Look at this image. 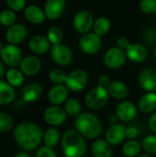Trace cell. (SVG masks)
Instances as JSON below:
<instances>
[{
	"instance_id": "1",
	"label": "cell",
	"mask_w": 156,
	"mask_h": 157,
	"mask_svg": "<svg viewBox=\"0 0 156 157\" xmlns=\"http://www.w3.org/2000/svg\"><path fill=\"white\" fill-rule=\"evenodd\" d=\"M42 138L41 129L33 122H22L14 130V139L25 152L35 150L42 142Z\"/></svg>"
},
{
	"instance_id": "2",
	"label": "cell",
	"mask_w": 156,
	"mask_h": 157,
	"mask_svg": "<svg viewBox=\"0 0 156 157\" xmlns=\"http://www.w3.org/2000/svg\"><path fill=\"white\" fill-rule=\"evenodd\" d=\"M62 148L65 157H83L86 152L84 136L76 130H68L62 136Z\"/></svg>"
},
{
	"instance_id": "3",
	"label": "cell",
	"mask_w": 156,
	"mask_h": 157,
	"mask_svg": "<svg viewBox=\"0 0 156 157\" xmlns=\"http://www.w3.org/2000/svg\"><path fill=\"white\" fill-rule=\"evenodd\" d=\"M74 127L81 135L90 140L97 139L102 132L99 119L89 112L80 113L74 121Z\"/></svg>"
},
{
	"instance_id": "4",
	"label": "cell",
	"mask_w": 156,
	"mask_h": 157,
	"mask_svg": "<svg viewBox=\"0 0 156 157\" xmlns=\"http://www.w3.org/2000/svg\"><path fill=\"white\" fill-rule=\"evenodd\" d=\"M109 98V94L107 88L96 86L89 90L85 97V103L86 107L92 110H98L104 108Z\"/></svg>"
},
{
	"instance_id": "5",
	"label": "cell",
	"mask_w": 156,
	"mask_h": 157,
	"mask_svg": "<svg viewBox=\"0 0 156 157\" xmlns=\"http://www.w3.org/2000/svg\"><path fill=\"white\" fill-rule=\"evenodd\" d=\"M87 83L88 75L86 72L82 69H76L67 75L64 84L68 90L73 92H80L86 86Z\"/></svg>"
},
{
	"instance_id": "6",
	"label": "cell",
	"mask_w": 156,
	"mask_h": 157,
	"mask_svg": "<svg viewBox=\"0 0 156 157\" xmlns=\"http://www.w3.org/2000/svg\"><path fill=\"white\" fill-rule=\"evenodd\" d=\"M0 56L2 59V62L11 67L15 68L16 66L19 65L22 59V52L17 45H13V44H7L3 46L1 52H0Z\"/></svg>"
},
{
	"instance_id": "7",
	"label": "cell",
	"mask_w": 156,
	"mask_h": 157,
	"mask_svg": "<svg viewBox=\"0 0 156 157\" xmlns=\"http://www.w3.org/2000/svg\"><path fill=\"white\" fill-rule=\"evenodd\" d=\"M102 46L101 37L95 32H88L84 34L79 40V47L81 51L89 55H93L99 52Z\"/></svg>"
},
{
	"instance_id": "8",
	"label": "cell",
	"mask_w": 156,
	"mask_h": 157,
	"mask_svg": "<svg viewBox=\"0 0 156 157\" xmlns=\"http://www.w3.org/2000/svg\"><path fill=\"white\" fill-rule=\"evenodd\" d=\"M126 58L125 51L119 47H111L105 52L103 62L105 65L110 69H119L124 65Z\"/></svg>"
},
{
	"instance_id": "9",
	"label": "cell",
	"mask_w": 156,
	"mask_h": 157,
	"mask_svg": "<svg viewBox=\"0 0 156 157\" xmlns=\"http://www.w3.org/2000/svg\"><path fill=\"white\" fill-rule=\"evenodd\" d=\"M94 17L93 15L87 10H80L77 12L74 17L73 25L74 29L81 34H86L90 32V29L94 26Z\"/></svg>"
},
{
	"instance_id": "10",
	"label": "cell",
	"mask_w": 156,
	"mask_h": 157,
	"mask_svg": "<svg viewBox=\"0 0 156 157\" xmlns=\"http://www.w3.org/2000/svg\"><path fill=\"white\" fill-rule=\"evenodd\" d=\"M51 57L52 61L62 66H65L71 63L74 58L72 50L63 43L52 45L51 49Z\"/></svg>"
},
{
	"instance_id": "11",
	"label": "cell",
	"mask_w": 156,
	"mask_h": 157,
	"mask_svg": "<svg viewBox=\"0 0 156 157\" xmlns=\"http://www.w3.org/2000/svg\"><path fill=\"white\" fill-rule=\"evenodd\" d=\"M66 112L64 109L59 106H51L47 108L43 113L45 122L51 126H60L66 121Z\"/></svg>"
},
{
	"instance_id": "12",
	"label": "cell",
	"mask_w": 156,
	"mask_h": 157,
	"mask_svg": "<svg viewBox=\"0 0 156 157\" xmlns=\"http://www.w3.org/2000/svg\"><path fill=\"white\" fill-rule=\"evenodd\" d=\"M28 36V29L23 24H14L6 32V39L9 44L18 45L22 43Z\"/></svg>"
},
{
	"instance_id": "13",
	"label": "cell",
	"mask_w": 156,
	"mask_h": 157,
	"mask_svg": "<svg viewBox=\"0 0 156 157\" xmlns=\"http://www.w3.org/2000/svg\"><path fill=\"white\" fill-rule=\"evenodd\" d=\"M65 0H46L44 6L45 16L50 20L58 19L65 10Z\"/></svg>"
},
{
	"instance_id": "14",
	"label": "cell",
	"mask_w": 156,
	"mask_h": 157,
	"mask_svg": "<svg viewBox=\"0 0 156 157\" xmlns=\"http://www.w3.org/2000/svg\"><path fill=\"white\" fill-rule=\"evenodd\" d=\"M140 86L147 92H154L156 90V70L147 68L143 70L138 77Z\"/></svg>"
},
{
	"instance_id": "15",
	"label": "cell",
	"mask_w": 156,
	"mask_h": 157,
	"mask_svg": "<svg viewBox=\"0 0 156 157\" xmlns=\"http://www.w3.org/2000/svg\"><path fill=\"white\" fill-rule=\"evenodd\" d=\"M116 115L119 120L129 122L135 119L137 115L136 106L131 101H122L116 108Z\"/></svg>"
},
{
	"instance_id": "16",
	"label": "cell",
	"mask_w": 156,
	"mask_h": 157,
	"mask_svg": "<svg viewBox=\"0 0 156 157\" xmlns=\"http://www.w3.org/2000/svg\"><path fill=\"white\" fill-rule=\"evenodd\" d=\"M127 58L132 63H143L148 56V51L146 47L140 43H131L125 51Z\"/></svg>"
},
{
	"instance_id": "17",
	"label": "cell",
	"mask_w": 156,
	"mask_h": 157,
	"mask_svg": "<svg viewBox=\"0 0 156 157\" xmlns=\"http://www.w3.org/2000/svg\"><path fill=\"white\" fill-rule=\"evenodd\" d=\"M126 127L122 124L116 123L111 125L106 132V141L111 145H118L126 138Z\"/></svg>"
},
{
	"instance_id": "18",
	"label": "cell",
	"mask_w": 156,
	"mask_h": 157,
	"mask_svg": "<svg viewBox=\"0 0 156 157\" xmlns=\"http://www.w3.org/2000/svg\"><path fill=\"white\" fill-rule=\"evenodd\" d=\"M19 68L20 71L26 75H35L41 68V62L36 56H28L21 61Z\"/></svg>"
},
{
	"instance_id": "19",
	"label": "cell",
	"mask_w": 156,
	"mask_h": 157,
	"mask_svg": "<svg viewBox=\"0 0 156 157\" xmlns=\"http://www.w3.org/2000/svg\"><path fill=\"white\" fill-rule=\"evenodd\" d=\"M43 88L39 83H30L22 90V99L26 103H33L42 97Z\"/></svg>"
},
{
	"instance_id": "20",
	"label": "cell",
	"mask_w": 156,
	"mask_h": 157,
	"mask_svg": "<svg viewBox=\"0 0 156 157\" xmlns=\"http://www.w3.org/2000/svg\"><path fill=\"white\" fill-rule=\"evenodd\" d=\"M67 98L68 88L63 85H55L50 89L48 93V99L54 106L64 103L67 100Z\"/></svg>"
},
{
	"instance_id": "21",
	"label": "cell",
	"mask_w": 156,
	"mask_h": 157,
	"mask_svg": "<svg viewBox=\"0 0 156 157\" xmlns=\"http://www.w3.org/2000/svg\"><path fill=\"white\" fill-rule=\"evenodd\" d=\"M29 47L33 53L44 54L51 49V42L47 37L42 35H36L30 39Z\"/></svg>"
},
{
	"instance_id": "22",
	"label": "cell",
	"mask_w": 156,
	"mask_h": 157,
	"mask_svg": "<svg viewBox=\"0 0 156 157\" xmlns=\"http://www.w3.org/2000/svg\"><path fill=\"white\" fill-rule=\"evenodd\" d=\"M111 146L106 140L97 139L91 145V153L94 157H111L113 154Z\"/></svg>"
},
{
	"instance_id": "23",
	"label": "cell",
	"mask_w": 156,
	"mask_h": 157,
	"mask_svg": "<svg viewBox=\"0 0 156 157\" xmlns=\"http://www.w3.org/2000/svg\"><path fill=\"white\" fill-rule=\"evenodd\" d=\"M24 17L29 22L32 24H41L44 22L46 17L44 9H41L40 6L35 5L29 6L25 8Z\"/></svg>"
},
{
	"instance_id": "24",
	"label": "cell",
	"mask_w": 156,
	"mask_h": 157,
	"mask_svg": "<svg viewBox=\"0 0 156 157\" xmlns=\"http://www.w3.org/2000/svg\"><path fill=\"white\" fill-rule=\"evenodd\" d=\"M139 109L144 113H152L156 109V93L155 92H147L140 98L138 102Z\"/></svg>"
},
{
	"instance_id": "25",
	"label": "cell",
	"mask_w": 156,
	"mask_h": 157,
	"mask_svg": "<svg viewBox=\"0 0 156 157\" xmlns=\"http://www.w3.org/2000/svg\"><path fill=\"white\" fill-rule=\"evenodd\" d=\"M107 89L109 96H111L115 99H124L129 94V88L126 84L119 80L111 81Z\"/></svg>"
},
{
	"instance_id": "26",
	"label": "cell",
	"mask_w": 156,
	"mask_h": 157,
	"mask_svg": "<svg viewBox=\"0 0 156 157\" xmlns=\"http://www.w3.org/2000/svg\"><path fill=\"white\" fill-rule=\"evenodd\" d=\"M16 98V91L7 82L0 81V105H8Z\"/></svg>"
},
{
	"instance_id": "27",
	"label": "cell",
	"mask_w": 156,
	"mask_h": 157,
	"mask_svg": "<svg viewBox=\"0 0 156 157\" xmlns=\"http://www.w3.org/2000/svg\"><path fill=\"white\" fill-rule=\"evenodd\" d=\"M42 141L44 144L48 147L53 148L56 146L60 141V132L56 128H48L44 133H43V138Z\"/></svg>"
},
{
	"instance_id": "28",
	"label": "cell",
	"mask_w": 156,
	"mask_h": 157,
	"mask_svg": "<svg viewBox=\"0 0 156 157\" xmlns=\"http://www.w3.org/2000/svg\"><path fill=\"white\" fill-rule=\"evenodd\" d=\"M6 77L7 83L13 87H18L24 82V74L16 68H10L6 73Z\"/></svg>"
},
{
	"instance_id": "29",
	"label": "cell",
	"mask_w": 156,
	"mask_h": 157,
	"mask_svg": "<svg viewBox=\"0 0 156 157\" xmlns=\"http://www.w3.org/2000/svg\"><path fill=\"white\" fill-rule=\"evenodd\" d=\"M110 27H111L110 20L106 17H100L95 20L93 30L97 35L101 37V36L106 35L109 31Z\"/></svg>"
},
{
	"instance_id": "30",
	"label": "cell",
	"mask_w": 156,
	"mask_h": 157,
	"mask_svg": "<svg viewBox=\"0 0 156 157\" xmlns=\"http://www.w3.org/2000/svg\"><path fill=\"white\" fill-rule=\"evenodd\" d=\"M142 149V144L136 140H129L122 146V154L126 157L137 156Z\"/></svg>"
},
{
	"instance_id": "31",
	"label": "cell",
	"mask_w": 156,
	"mask_h": 157,
	"mask_svg": "<svg viewBox=\"0 0 156 157\" xmlns=\"http://www.w3.org/2000/svg\"><path fill=\"white\" fill-rule=\"evenodd\" d=\"M64 110L70 117H77L81 113V103L75 98H69L64 103Z\"/></svg>"
},
{
	"instance_id": "32",
	"label": "cell",
	"mask_w": 156,
	"mask_h": 157,
	"mask_svg": "<svg viewBox=\"0 0 156 157\" xmlns=\"http://www.w3.org/2000/svg\"><path fill=\"white\" fill-rule=\"evenodd\" d=\"M142 147L149 155H156V135L151 134L144 137L142 142Z\"/></svg>"
},
{
	"instance_id": "33",
	"label": "cell",
	"mask_w": 156,
	"mask_h": 157,
	"mask_svg": "<svg viewBox=\"0 0 156 157\" xmlns=\"http://www.w3.org/2000/svg\"><path fill=\"white\" fill-rule=\"evenodd\" d=\"M17 20V16L15 12L11 9L3 10L0 13V24L6 27H11L15 24Z\"/></svg>"
},
{
	"instance_id": "34",
	"label": "cell",
	"mask_w": 156,
	"mask_h": 157,
	"mask_svg": "<svg viewBox=\"0 0 156 157\" xmlns=\"http://www.w3.org/2000/svg\"><path fill=\"white\" fill-rule=\"evenodd\" d=\"M47 38L50 40L51 44L56 45L62 43L63 38V33L62 29L58 27H51L47 33Z\"/></svg>"
},
{
	"instance_id": "35",
	"label": "cell",
	"mask_w": 156,
	"mask_h": 157,
	"mask_svg": "<svg viewBox=\"0 0 156 157\" xmlns=\"http://www.w3.org/2000/svg\"><path fill=\"white\" fill-rule=\"evenodd\" d=\"M67 75L62 69H53L49 73V79L54 85H63L66 81Z\"/></svg>"
},
{
	"instance_id": "36",
	"label": "cell",
	"mask_w": 156,
	"mask_h": 157,
	"mask_svg": "<svg viewBox=\"0 0 156 157\" xmlns=\"http://www.w3.org/2000/svg\"><path fill=\"white\" fill-rule=\"evenodd\" d=\"M13 119L6 113L0 112V133L10 131L13 127Z\"/></svg>"
},
{
	"instance_id": "37",
	"label": "cell",
	"mask_w": 156,
	"mask_h": 157,
	"mask_svg": "<svg viewBox=\"0 0 156 157\" xmlns=\"http://www.w3.org/2000/svg\"><path fill=\"white\" fill-rule=\"evenodd\" d=\"M139 6L145 14L152 15L156 13V0H141Z\"/></svg>"
},
{
	"instance_id": "38",
	"label": "cell",
	"mask_w": 156,
	"mask_h": 157,
	"mask_svg": "<svg viewBox=\"0 0 156 157\" xmlns=\"http://www.w3.org/2000/svg\"><path fill=\"white\" fill-rule=\"evenodd\" d=\"M6 5L14 12L21 11L26 6V0H6Z\"/></svg>"
},
{
	"instance_id": "39",
	"label": "cell",
	"mask_w": 156,
	"mask_h": 157,
	"mask_svg": "<svg viewBox=\"0 0 156 157\" xmlns=\"http://www.w3.org/2000/svg\"><path fill=\"white\" fill-rule=\"evenodd\" d=\"M35 157H57L54 150L46 145L38 149Z\"/></svg>"
},
{
	"instance_id": "40",
	"label": "cell",
	"mask_w": 156,
	"mask_h": 157,
	"mask_svg": "<svg viewBox=\"0 0 156 157\" xmlns=\"http://www.w3.org/2000/svg\"><path fill=\"white\" fill-rule=\"evenodd\" d=\"M144 40L146 42L153 44L156 41V28L149 27L144 33Z\"/></svg>"
},
{
	"instance_id": "41",
	"label": "cell",
	"mask_w": 156,
	"mask_h": 157,
	"mask_svg": "<svg viewBox=\"0 0 156 157\" xmlns=\"http://www.w3.org/2000/svg\"><path fill=\"white\" fill-rule=\"evenodd\" d=\"M138 134H139L138 130L133 126H130V127H128L126 129L125 135H126V138L129 139V140H134L138 136Z\"/></svg>"
},
{
	"instance_id": "42",
	"label": "cell",
	"mask_w": 156,
	"mask_h": 157,
	"mask_svg": "<svg viewBox=\"0 0 156 157\" xmlns=\"http://www.w3.org/2000/svg\"><path fill=\"white\" fill-rule=\"evenodd\" d=\"M110 83H111L110 77L108 75H103L98 78V86L108 88V86H109Z\"/></svg>"
},
{
	"instance_id": "43",
	"label": "cell",
	"mask_w": 156,
	"mask_h": 157,
	"mask_svg": "<svg viewBox=\"0 0 156 157\" xmlns=\"http://www.w3.org/2000/svg\"><path fill=\"white\" fill-rule=\"evenodd\" d=\"M130 41L126 37H120L117 40V45L119 48H120L123 51H126L127 48L130 46Z\"/></svg>"
},
{
	"instance_id": "44",
	"label": "cell",
	"mask_w": 156,
	"mask_h": 157,
	"mask_svg": "<svg viewBox=\"0 0 156 157\" xmlns=\"http://www.w3.org/2000/svg\"><path fill=\"white\" fill-rule=\"evenodd\" d=\"M149 128L150 130L156 135V111L153 113L149 119Z\"/></svg>"
},
{
	"instance_id": "45",
	"label": "cell",
	"mask_w": 156,
	"mask_h": 157,
	"mask_svg": "<svg viewBox=\"0 0 156 157\" xmlns=\"http://www.w3.org/2000/svg\"><path fill=\"white\" fill-rule=\"evenodd\" d=\"M14 157H30L29 155V154L27 153V152H18V153H17Z\"/></svg>"
},
{
	"instance_id": "46",
	"label": "cell",
	"mask_w": 156,
	"mask_h": 157,
	"mask_svg": "<svg viewBox=\"0 0 156 157\" xmlns=\"http://www.w3.org/2000/svg\"><path fill=\"white\" fill-rule=\"evenodd\" d=\"M5 75V66H4V63L0 61V77H2Z\"/></svg>"
},
{
	"instance_id": "47",
	"label": "cell",
	"mask_w": 156,
	"mask_h": 157,
	"mask_svg": "<svg viewBox=\"0 0 156 157\" xmlns=\"http://www.w3.org/2000/svg\"><path fill=\"white\" fill-rule=\"evenodd\" d=\"M138 157H152V156H151V155H149V154H143V155H139Z\"/></svg>"
},
{
	"instance_id": "48",
	"label": "cell",
	"mask_w": 156,
	"mask_h": 157,
	"mask_svg": "<svg viewBox=\"0 0 156 157\" xmlns=\"http://www.w3.org/2000/svg\"><path fill=\"white\" fill-rule=\"evenodd\" d=\"M2 48H3V45H2V43H1V41H0V52H1V50H2Z\"/></svg>"
},
{
	"instance_id": "49",
	"label": "cell",
	"mask_w": 156,
	"mask_h": 157,
	"mask_svg": "<svg viewBox=\"0 0 156 157\" xmlns=\"http://www.w3.org/2000/svg\"><path fill=\"white\" fill-rule=\"evenodd\" d=\"M154 57H155V59H156V49H155V52H154Z\"/></svg>"
},
{
	"instance_id": "50",
	"label": "cell",
	"mask_w": 156,
	"mask_h": 157,
	"mask_svg": "<svg viewBox=\"0 0 156 157\" xmlns=\"http://www.w3.org/2000/svg\"><path fill=\"white\" fill-rule=\"evenodd\" d=\"M83 157H85V156H83Z\"/></svg>"
}]
</instances>
